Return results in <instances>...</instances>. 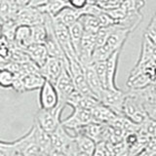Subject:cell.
<instances>
[{
	"label": "cell",
	"instance_id": "6da1fadb",
	"mask_svg": "<svg viewBox=\"0 0 156 156\" xmlns=\"http://www.w3.org/2000/svg\"><path fill=\"white\" fill-rule=\"evenodd\" d=\"M123 115L139 125L148 117L143 101L132 90L127 92V97L123 105Z\"/></svg>",
	"mask_w": 156,
	"mask_h": 156
},
{
	"label": "cell",
	"instance_id": "7a4b0ae2",
	"mask_svg": "<svg viewBox=\"0 0 156 156\" xmlns=\"http://www.w3.org/2000/svg\"><path fill=\"white\" fill-rule=\"evenodd\" d=\"M63 109H65V107L58 105L53 109L40 108L36 112L34 122H36L37 125L42 130L51 134L62 123L61 116Z\"/></svg>",
	"mask_w": 156,
	"mask_h": 156
},
{
	"label": "cell",
	"instance_id": "3957f363",
	"mask_svg": "<svg viewBox=\"0 0 156 156\" xmlns=\"http://www.w3.org/2000/svg\"><path fill=\"white\" fill-rule=\"evenodd\" d=\"M54 85H55V88L58 92V105L66 107V100L70 96L71 93L75 90L71 75L69 71H68V62L65 63V66H63L61 74L57 78Z\"/></svg>",
	"mask_w": 156,
	"mask_h": 156
},
{
	"label": "cell",
	"instance_id": "277c9868",
	"mask_svg": "<svg viewBox=\"0 0 156 156\" xmlns=\"http://www.w3.org/2000/svg\"><path fill=\"white\" fill-rule=\"evenodd\" d=\"M127 97V92L121 89H105L102 90L100 96V101L109 107L117 115H123V105Z\"/></svg>",
	"mask_w": 156,
	"mask_h": 156
},
{
	"label": "cell",
	"instance_id": "5b68a950",
	"mask_svg": "<svg viewBox=\"0 0 156 156\" xmlns=\"http://www.w3.org/2000/svg\"><path fill=\"white\" fill-rule=\"evenodd\" d=\"M52 27H53V31L55 36L57 38L58 42L60 43L62 49L65 52L66 56L67 58H77L76 53L74 51L71 43V39L69 35V30L68 27H66L65 24H62L56 19L52 18Z\"/></svg>",
	"mask_w": 156,
	"mask_h": 156
},
{
	"label": "cell",
	"instance_id": "8992f818",
	"mask_svg": "<svg viewBox=\"0 0 156 156\" xmlns=\"http://www.w3.org/2000/svg\"><path fill=\"white\" fill-rule=\"evenodd\" d=\"M11 144L16 152L23 156H35L40 151L34 135V126L31 127L26 135L11 141Z\"/></svg>",
	"mask_w": 156,
	"mask_h": 156
},
{
	"label": "cell",
	"instance_id": "52a82bcc",
	"mask_svg": "<svg viewBox=\"0 0 156 156\" xmlns=\"http://www.w3.org/2000/svg\"><path fill=\"white\" fill-rule=\"evenodd\" d=\"M44 20H45V14L41 13L37 8L28 6V5L24 7H20L15 16V21L18 24L28 27L43 23Z\"/></svg>",
	"mask_w": 156,
	"mask_h": 156
},
{
	"label": "cell",
	"instance_id": "ba28073f",
	"mask_svg": "<svg viewBox=\"0 0 156 156\" xmlns=\"http://www.w3.org/2000/svg\"><path fill=\"white\" fill-rule=\"evenodd\" d=\"M92 122L94 121H93L91 110L76 107V108H73L70 116H68L66 119L62 121V124L66 129L75 132L76 130L80 129L81 127L92 123Z\"/></svg>",
	"mask_w": 156,
	"mask_h": 156
},
{
	"label": "cell",
	"instance_id": "9c48e42d",
	"mask_svg": "<svg viewBox=\"0 0 156 156\" xmlns=\"http://www.w3.org/2000/svg\"><path fill=\"white\" fill-rule=\"evenodd\" d=\"M50 135H51V144H52L51 152L63 154L66 149L68 147V145L74 140V135H70L68 133L67 129H66L62 123Z\"/></svg>",
	"mask_w": 156,
	"mask_h": 156
},
{
	"label": "cell",
	"instance_id": "30bf717a",
	"mask_svg": "<svg viewBox=\"0 0 156 156\" xmlns=\"http://www.w3.org/2000/svg\"><path fill=\"white\" fill-rule=\"evenodd\" d=\"M39 92V105L43 109H53L58 105V96L52 82L45 80Z\"/></svg>",
	"mask_w": 156,
	"mask_h": 156
},
{
	"label": "cell",
	"instance_id": "8fae6325",
	"mask_svg": "<svg viewBox=\"0 0 156 156\" xmlns=\"http://www.w3.org/2000/svg\"><path fill=\"white\" fill-rule=\"evenodd\" d=\"M67 62L68 60L65 62L60 60V58L49 57L47 61L44 62V65L39 68V72L45 78V80L50 81L54 84L58 75L61 74L62 68L65 66V63Z\"/></svg>",
	"mask_w": 156,
	"mask_h": 156
},
{
	"label": "cell",
	"instance_id": "7c38bea8",
	"mask_svg": "<svg viewBox=\"0 0 156 156\" xmlns=\"http://www.w3.org/2000/svg\"><path fill=\"white\" fill-rule=\"evenodd\" d=\"M131 33L132 31L129 30V29L118 27L117 24H115L105 45L112 53L115 51H121Z\"/></svg>",
	"mask_w": 156,
	"mask_h": 156
},
{
	"label": "cell",
	"instance_id": "4fadbf2b",
	"mask_svg": "<svg viewBox=\"0 0 156 156\" xmlns=\"http://www.w3.org/2000/svg\"><path fill=\"white\" fill-rule=\"evenodd\" d=\"M121 51H115L105 61L106 62V88L107 89H118L116 84V74Z\"/></svg>",
	"mask_w": 156,
	"mask_h": 156
},
{
	"label": "cell",
	"instance_id": "5bb4252c",
	"mask_svg": "<svg viewBox=\"0 0 156 156\" xmlns=\"http://www.w3.org/2000/svg\"><path fill=\"white\" fill-rule=\"evenodd\" d=\"M92 116H93V121L96 123L100 124H110L114 118L117 116V114L113 110H111L109 107L106 105H102L100 102L96 107H94L92 110Z\"/></svg>",
	"mask_w": 156,
	"mask_h": 156
},
{
	"label": "cell",
	"instance_id": "9a60e30c",
	"mask_svg": "<svg viewBox=\"0 0 156 156\" xmlns=\"http://www.w3.org/2000/svg\"><path fill=\"white\" fill-rule=\"evenodd\" d=\"M83 67H84V73H85V77H86V81L88 83V86H89L92 93L94 94V96L97 98V99H100V96L105 88L102 87L99 77L97 75V73L94 69V66H93V63L84 66Z\"/></svg>",
	"mask_w": 156,
	"mask_h": 156
},
{
	"label": "cell",
	"instance_id": "2e32d148",
	"mask_svg": "<svg viewBox=\"0 0 156 156\" xmlns=\"http://www.w3.org/2000/svg\"><path fill=\"white\" fill-rule=\"evenodd\" d=\"M26 52L28 55L29 58H30L39 68L44 65V62H45L47 61V58H49L46 47L44 44L32 43L26 49Z\"/></svg>",
	"mask_w": 156,
	"mask_h": 156
},
{
	"label": "cell",
	"instance_id": "e0dca14e",
	"mask_svg": "<svg viewBox=\"0 0 156 156\" xmlns=\"http://www.w3.org/2000/svg\"><path fill=\"white\" fill-rule=\"evenodd\" d=\"M13 44H14V47L23 49V50H26L30 44H32L30 27L18 24L16 31H15V37H14Z\"/></svg>",
	"mask_w": 156,
	"mask_h": 156
},
{
	"label": "cell",
	"instance_id": "ac0fdd59",
	"mask_svg": "<svg viewBox=\"0 0 156 156\" xmlns=\"http://www.w3.org/2000/svg\"><path fill=\"white\" fill-rule=\"evenodd\" d=\"M23 83V92L39 90L43 85L45 78H44L39 72L27 73V74L20 75Z\"/></svg>",
	"mask_w": 156,
	"mask_h": 156
},
{
	"label": "cell",
	"instance_id": "d6986e66",
	"mask_svg": "<svg viewBox=\"0 0 156 156\" xmlns=\"http://www.w3.org/2000/svg\"><path fill=\"white\" fill-rule=\"evenodd\" d=\"M82 15H83L82 10H76V9H73L69 6H67L65 9H62L56 17H54V19H56L57 21H58L68 27H70L71 24L76 23L77 21H79V19L81 18Z\"/></svg>",
	"mask_w": 156,
	"mask_h": 156
},
{
	"label": "cell",
	"instance_id": "ffe728a7",
	"mask_svg": "<svg viewBox=\"0 0 156 156\" xmlns=\"http://www.w3.org/2000/svg\"><path fill=\"white\" fill-rule=\"evenodd\" d=\"M34 135H35V140L38 144V147L42 152L50 154L52 150L51 144V135L42 130L40 127L37 125L36 122H34Z\"/></svg>",
	"mask_w": 156,
	"mask_h": 156
},
{
	"label": "cell",
	"instance_id": "44dd1931",
	"mask_svg": "<svg viewBox=\"0 0 156 156\" xmlns=\"http://www.w3.org/2000/svg\"><path fill=\"white\" fill-rule=\"evenodd\" d=\"M143 14L140 11H134V12H127L125 17L120 20L116 24L118 27H124L133 32L135 29L139 27V24L143 21Z\"/></svg>",
	"mask_w": 156,
	"mask_h": 156
},
{
	"label": "cell",
	"instance_id": "7402d4cb",
	"mask_svg": "<svg viewBox=\"0 0 156 156\" xmlns=\"http://www.w3.org/2000/svg\"><path fill=\"white\" fill-rule=\"evenodd\" d=\"M68 30H69V35H70L73 49H74L76 56L78 58V54H79V51H80L81 39L83 36V33H84V29H83V26L80 22V20L73 24H71L70 27H68Z\"/></svg>",
	"mask_w": 156,
	"mask_h": 156
},
{
	"label": "cell",
	"instance_id": "603a6c76",
	"mask_svg": "<svg viewBox=\"0 0 156 156\" xmlns=\"http://www.w3.org/2000/svg\"><path fill=\"white\" fill-rule=\"evenodd\" d=\"M74 139H75V144L77 145V148L80 153H86L92 155L96 146V143L94 140L80 133H75Z\"/></svg>",
	"mask_w": 156,
	"mask_h": 156
},
{
	"label": "cell",
	"instance_id": "cb8c5ba5",
	"mask_svg": "<svg viewBox=\"0 0 156 156\" xmlns=\"http://www.w3.org/2000/svg\"><path fill=\"white\" fill-rule=\"evenodd\" d=\"M67 6H68V4L66 2V0H51V1H49L46 5H44V6L37 8V9L41 13L46 14L48 16L54 18V17H56L62 9H65Z\"/></svg>",
	"mask_w": 156,
	"mask_h": 156
},
{
	"label": "cell",
	"instance_id": "d4e9b609",
	"mask_svg": "<svg viewBox=\"0 0 156 156\" xmlns=\"http://www.w3.org/2000/svg\"><path fill=\"white\" fill-rule=\"evenodd\" d=\"M79 20L83 26V29H84V31L86 32L97 33V31L101 28L100 22L96 16L83 14Z\"/></svg>",
	"mask_w": 156,
	"mask_h": 156
},
{
	"label": "cell",
	"instance_id": "484cf974",
	"mask_svg": "<svg viewBox=\"0 0 156 156\" xmlns=\"http://www.w3.org/2000/svg\"><path fill=\"white\" fill-rule=\"evenodd\" d=\"M18 27V23L15 20H8V21L3 22L1 24V32L2 37L6 40L9 44H13L14 37H15V31Z\"/></svg>",
	"mask_w": 156,
	"mask_h": 156
},
{
	"label": "cell",
	"instance_id": "4316f807",
	"mask_svg": "<svg viewBox=\"0 0 156 156\" xmlns=\"http://www.w3.org/2000/svg\"><path fill=\"white\" fill-rule=\"evenodd\" d=\"M31 29V41L36 44H44L47 38V27L45 23L36 24L30 27Z\"/></svg>",
	"mask_w": 156,
	"mask_h": 156
},
{
	"label": "cell",
	"instance_id": "83f0119b",
	"mask_svg": "<svg viewBox=\"0 0 156 156\" xmlns=\"http://www.w3.org/2000/svg\"><path fill=\"white\" fill-rule=\"evenodd\" d=\"M139 132L147 136L149 139L156 138V121L150 117H147L143 123L140 124Z\"/></svg>",
	"mask_w": 156,
	"mask_h": 156
},
{
	"label": "cell",
	"instance_id": "f1b7e54d",
	"mask_svg": "<svg viewBox=\"0 0 156 156\" xmlns=\"http://www.w3.org/2000/svg\"><path fill=\"white\" fill-rule=\"evenodd\" d=\"M15 78H16V74L9 70L8 68L5 67H0V87L4 88V89H9L12 88Z\"/></svg>",
	"mask_w": 156,
	"mask_h": 156
},
{
	"label": "cell",
	"instance_id": "f546056e",
	"mask_svg": "<svg viewBox=\"0 0 156 156\" xmlns=\"http://www.w3.org/2000/svg\"><path fill=\"white\" fill-rule=\"evenodd\" d=\"M111 54H112V52H110L105 45L95 47L94 51L92 53V56H91V62L93 63L96 62L106 61L107 58L110 57Z\"/></svg>",
	"mask_w": 156,
	"mask_h": 156
},
{
	"label": "cell",
	"instance_id": "4dcf8cb0",
	"mask_svg": "<svg viewBox=\"0 0 156 156\" xmlns=\"http://www.w3.org/2000/svg\"><path fill=\"white\" fill-rule=\"evenodd\" d=\"M93 66H94V69L97 73L98 77H99L102 87L105 89L106 88V62L105 61L93 62Z\"/></svg>",
	"mask_w": 156,
	"mask_h": 156
},
{
	"label": "cell",
	"instance_id": "1f68e13d",
	"mask_svg": "<svg viewBox=\"0 0 156 156\" xmlns=\"http://www.w3.org/2000/svg\"><path fill=\"white\" fill-rule=\"evenodd\" d=\"M114 26L101 27L99 30L97 31V33H96V47L105 45L106 40H107V38H108V36H109L110 32L112 31V29H113Z\"/></svg>",
	"mask_w": 156,
	"mask_h": 156
},
{
	"label": "cell",
	"instance_id": "d6a6232c",
	"mask_svg": "<svg viewBox=\"0 0 156 156\" xmlns=\"http://www.w3.org/2000/svg\"><path fill=\"white\" fill-rule=\"evenodd\" d=\"M144 0H124L120 7L126 12H134L140 11L141 8L144 7Z\"/></svg>",
	"mask_w": 156,
	"mask_h": 156
},
{
	"label": "cell",
	"instance_id": "836d02e7",
	"mask_svg": "<svg viewBox=\"0 0 156 156\" xmlns=\"http://www.w3.org/2000/svg\"><path fill=\"white\" fill-rule=\"evenodd\" d=\"M144 35H146L151 41L156 44V12L154 13L149 23L145 28Z\"/></svg>",
	"mask_w": 156,
	"mask_h": 156
},
{
	"label": "cell",
	"instance_id": "e575fe53",
	"mask_svg": "<svg viewBox=\"0 0 156 156\" xmlns=\"http://www.w3.org/2000/svg\"><path fill=\"white\" fill-rule=\"evenodd\" d=\"M66 2L68 6L76 10H83L89 3L88 0H66Z\"/></svg>",
	"mask_w": 156,
	"mask_h": 156
},
{
	"label": "cell",
	"instance_id": "d590c367",
	"mask_svg": "<svg viewBox=\"0 0 156 156\" xmlns=\"http://www.w3.org/2000/svg\"><path fill=\"white\" fill-rule=\"evenodd\" d=\"M91 156H107L105 149V141H100L97 143L95 149L93 151Z\"/></svg>",
	"mask_w": 156,
	"mask_h": 156
},
{
	"label": "cell",
	"instance_id": "8d00e7d4",
	"mask_svg": "<svg viewBox=\"0 0 156 156\" xmlns=\"http://www.w3.org/2000/svg\"><path fill=\"white\" fill-rule=\"evenodd\" d=\"M62 156H79V150H78L77 145L75 144V139L68 145V147L63 152Z\"/></svg>",
	"mask_w": 156,
	"mask_h": 156
},
{
	"label": "cell",
	"instance_id": "74e56055",
	"mask_svg": "<svg viewBox=\"0 0 156 156\" xmlns=\"http://www.w3.org/2000/svg\"><path fill=\"white\" fill-rule=\"evenodd\" d=\"M49 1H51V0H30L28 6H31L34 8H40L44 6V5H46Z\"/></svg>",
	"mask_w": 156,
	"mask_h": 156
},
{
	"label": "cell",
	"instance_id": "f35d334b",
	"mask_svg": "<svg viewBox=\"0 0 156 156\" xmlns=\"http://www.w3.org/2000/svg\"><path fill=\"white\" fill-rule=\"evenodd\" d=\"M30 2V0H14V3L17 5V6L20 7H24V6H27Z\"/></svg>",
	"mask_w": 156,
	"mask_h": 156
},
{
	"label": "cell",
	"instance_id": "ab89813d",
	"mask_svg": "<svg viewBox=\"0 0 156 156\" xmlns=\"http://www.w3.org/2000/svg\"><path fill=\"white\" fill-rule=\"evenodd\" d=\"M49 156H62V154H60V153H55V152H51L49 154Z\"/></svg>",
	"mask_w": 156,
	"mask_h": 156
},
{
	"label": "cell",
	"instance_id": "60d3db41",
	"mask_svg": "<svg viewBox=\"0 0 156 156\" xmlns=\"http://www.w3.org/2000/svg\"><path fill=\"white\" fill-rule=\"evenodd\" d=\"M88 1H89V3H92V4H97L100 0H88Z\"/></svg>",
	"mask_w": 156,
	"mask_h": 156
},
{
	"label": "cell",
	"instance_id": "b9f144b4",
	"mask_svg": "<svg viewBox=\"0 0 156 156\" xmlns=\"http://www.w3.org/2000/svg\"><path fill=\"white\" fill-rule=\"evenodd\" d=\"M79 156H91L90 154H86V153H80L79 152Z\"/></svg>",
	"mask_w": 156,
	"mask_h": 156
},
{
	"label": "cell",
	"instance_id": "7bdbcfd3",
	"mask_svg": "<svg viewBox=\"0 0 156 156\" xmlns=\"http://www.w3.org/2000/svg\"><path fill=\"white\" fill-rule=\"evenodd\" d=\"M2 37V32H1V24H0V38Z\"/></svg>",
	"mask_w": 156,
	"mask_h": 156
}]
</instances>
